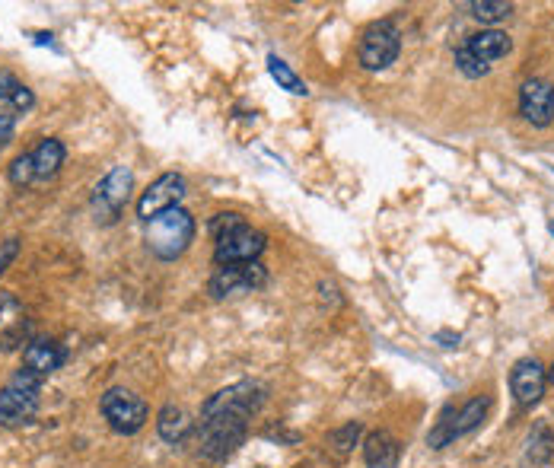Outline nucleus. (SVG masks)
I'll use <instances>...</instances> for the list:
<instances>
[{
    "label": "nucleus",
    "instance_id": "1",
    "mask_svg": "<svg viewBox=\"0 0 554 468\" xmlns=\"http://www.w3.org/2000/svg\"><path fill=\"white\" fill-rule=\"evenodd\" d=\"M265 392L255 383H236L230 389H220L201 408L198 427V453L211 462H223L236 453V446L246 440L249 418L262 408Z\"/></svg>",
    "mask_w": 554,
    "mask_h": 468
},
{
    "label": "nucleus",
    "instance_id": "2",
    "mask_svg": "<svg viewBox=\"0 0 554 468\" xmlns=\"http://www.w3.org/2000/svg\"><path fill=\"white\" fill-rule=\"evenodd\" d=\"M192 239H195V217L185 207H172V211L147 223V249L157 258H163V262L179 258L192 246Z\"/></svg>",
    "mask_w": 554,
    "mask_h": 468
},
{
    "label": "nucleus",
    "instance_id": "3",
    "mask_svg": "<svg viewBox=\"0 0 554 468\" xmlns=\"http://www.w3.org/2000/svg\"><path fill=\"white\" fill-rule=\"evenodd\" d=\"M42 379L29 370H16V376L0 389V427H23L39 411Z\"/></svg>",
    "mask_w": 554,
    "mask_h": 468
},
{
    "label": "nucleus",
    "instance_id": "4",
    "mask_svg": "<svg viewBox=\"0 0 554 468\" xmlns=\"http://www.w3.org/2000/svg\"><path fill=\"white\" fill-rule=\"evenodd\" d=\"M398 51H402V32H398L395 23L383 20L363 32L357 58L363 71H386L389 64H395Z\"/></svg>",
    "mask_w": 554,
    "mask_h": 468
},
{
    "label": "nucleus",
    "instance_id": "5",
    "mask_svg": "<svg viewBox=\"0 0 554 468\" xmlns=\"http://www.w3.org/2000/svg\"><path fill=\"white\" fill-rule=\"evenodd\" d=\"M102 418L109 421V427L115 433H125V437H131V433H137L147 418H150V411H147V402L141 395H134L128 389H109L106 395H102Z\"/></svg>",
    "mask_w": 554,
    "mask_h": 468
},
{
    "label": "nucleus",
    "instance_id": "6",
    "mask_svg": "<svg viewBox=\"0 0 554 468\" xmlns=\"http://www.w3.org/2000/svg\"><path fill=\"white\" fill-rule=\"evenodd\" d=\"M268 281V268L262 262H249V265H220L211 281H207V293L214 300L223 297H239V293H252L258 287H265Z\"/></svg>",
    "mask_w": 554,
    "mask_h": 468
},
{
    "label": "nucleus",
    "instance_id": "7",
    "mask_svg": "<svg viewBox=\"0 0 554 468\" xmlns=\"http://www.w3.org/2000/svg\"><path fill=\"white\" fill-rule=\"evenodd\" d=\"M265 246H268L265 233L249 227V223H242L239 230L217 239L214 258H217V265H249V262H258V258H262Z\"/></svg>",
    "mask_w": 554,
    "mask_h": 468
},
{
    "label": "nucleus",
    "instance_id": "8",
    "mask_svg": "<svg viewBox=\"0 0 554 468\" xmlns=\"http://www.w3.org/2000/svg\"><path fill=\"white\" fill-rule=\"evenodd\" d=\"M131 185H134L131 169L128 166H115L109 176L96 185V192H93V214H96V220L115 223L118 214H121V207L128 204Z\"/></svg>",
    "mask_w": 554,
    "mask_h": 468
},
{
    "label": "nucleus",
    "instance_id": "9",
    "mask_svg": "<svg viewBox=\"0 0 554 468\" xmlns=\"http://www.w3.org/2000/svg\"><path fill=\"white\" fill-rule=\"evenodd\" d=\"M185 192H188L185 176H179V172H163L157 182H150V188L141 195V201H137V217H141L144 223H150L153 217H160V214L172 211V207H179Z\"/></svg>",
    "mask_w": 554,
    "mask_h": 468
},
{
    "label": "nucleus",
    "instance_id": "10",
    "mask_svg": "<svg viewBox=\"0 0 554 468\" xmlns=\"http://www.w3.org/2000/svg\"><path fill=\"white\" fill-rule=\"evenodd\" d=\"M32 341V319L13 293H0V351H16Z\"/></svg>",
    "mask_w": 554,
    "mask_h": 468
},
{
    "label": "nucleus",
    "instance_id": "11",
    "mask_svg": "<svg viewBox=\"0 0 554 468\" xmlns=\"http://www.w3.org/2000/svg\"><path fill=\"white\" fill-rule=\"evenodd\" d=\"M519 115L532 128H548L554 121V86L542 77H532L519 86Z\"/></svg>",
    "mask_w": 554,
    "mask_h": 468
},
{
    "label": "nucleus",
    "instance_id": "12",
    "mask_svg": "<svg viewBox=\"0 0 554 468\" xmlns=\"http://www.w3.org/2000/svg\"><path fill=\"white\" fill-rule=\"evenodd\" d=\"M545 383H548V376H545L542 363L535 360V357L519 360L516 367H513V373H510V389L516 395L519 408L539 405V398L545 395Z\"/></svg>",
    "mask_w": 554,
    "mask_h": 468
},
{
    "label": "nucleus",
    "instance_id": "13",
    "mask_svg": "<svg viewBox=\"0 0 554 468\" xmlns=\"http://www.w3.org/2000/svg\"><path fill=\"white\" fill-rule=\"evenodd\" d=\"M64 363V351L58 341L48 338H32L23 348V370L36 373L39 379H48Z\"/></svg>",
    "mask_w": 554,
    "mask_h": 468
},
{
    "label": "nucleus",
    "instance_id": "14",
    "mask_svg": "<svg viewBox=\"0 0 554 468\" xmlns=\"http://www.w3.org/2000/svg\"><path fill=\"white\" fill-rule=\"evenodd\" d=\"M465 48H469L478 61H484L491 67V61H500V58L510 55L513 39L507 36V32H500V29H481V32H475V36H469Z\"/></svg>",
    "mask_w": 554,
    "mask_h": 468
},
{
    "label": "nucleus",
    "instance_id": "15",
    "mask_svg": "<svg viewBox=\"0 0 554 468\" xmlns=\"http://www.w3.org/2000/svg\"><path fill=\"white\" fill-rule=\"evenodd\" d=\"M363 462L370 468H392L398 462V440L389 430H373L363 443Z\"/></svg>",
    "mask_w": 554,
    "mask_h": 468
},
{
    "label": "nucleus",
    "instance_id": "16",
    "mask_svg": "<svg viewBox=\"0 0 554 468\" xmlns=\"http://www.w3.org/2000/svg\"><path fill=\"white\" fill-rule=\"evenodd\" d=\"M64 166V144L58 137H45V141L32 150V169H36V182H48L58 176Z\"/></svg>",
    "mask_w": 554,
    "mask_h": 468
},
{
    "label": "nucleus",
    "instance_id": "17",
    "mask_svg": "<svg viewBox=\"0 0 554 468\" xmlns=\"http://www.w3.org/2000/svg\"><path fill=\"white\" fill-rule=\"evenodd\" d=\"M157 430H160V437L166 443H182L188 433H192V418L185 414V408L179 405H166L160 411V418H157Z\"/></svg>",
    "mask_w": 554,
    "mask_h": 468
},
{
    "label": "nucleus",
    "instance_id": "18",
    "mask_svg": "<svg viewBox=\"0 0 554 468\" xmlns=\"http://www.w3.org/2000/svg\"><path fill=\"white\" fill-rule=\"evenodd\" d=\"M491 411V398L488 395H478L472 398V402H465L459 411H456V440L465 437V433H472L484 424V418H488Z\"/></svg>",
    "mask_w": 554,
    "mask_h": 468
},
{
    "label": "nucleus",
    "instance_id": "19",
    "mask_svg": "<svg viewBox=\"0 0 554 468\" xmlns=\"http://www.w3.org/2000/svg\"><path fill=\"white\" fill-rule=\"evenodd\" d=\"M554 453V437L548 424H535L532 433H529V449H526V462L532 465H545Z\"/></svg>",
    "mask_w": 554,
    "mask_h": 468
},
{
    "label": "nucleus",
    "instance_id": "20",
    "mask_svg": "<svg viewBox=\"0 0 554 468\" xmlns=\"http://www.w3.org/2000/svg\"><path fill=\"white\" fill-rule=\"evenodd\" d=\"M268 71H271V77L277 80V86H284L287 93H293V96H306L309 90H306V83L293 74V67L287 64V61H281L277 55H268Z\"/></svg>",
    "mask_w": 554,
    "mask_h": 468
},
{
    "label": "nucleus",
    "instance_id": "21",
    "mask_svg": "<svg viewBox=\"0 0 554 468\" xmlns=\"http://www.w3.org/2000/svg\"><path fill=\"white\" fill-rule=\"evenodd\" d=\"M453 440H456V408L449 405V408H443L437 427L427 433V446L430 449H443L446 443H453Z\"/></svg>",
    "mask_w": 554,
    "mask_h": 468
},
{
    "label": "nucleus",
    "instance_id": "22",
    "mask_svg": "<svg viewBox=\"0 0 554 468\" xmlns=\"http://www.w3.org/2000/svg\"><path fill=\"white\" fill-rule=\"evenodd\" d=\"M513 13V4H507V0H475L472 4V16L478 23H500V20H507V16Z\"/></svg>",
    "mask_w": 554,
    "mask_h": 468
},
{
    "label": "nucleus",
    "instance_id": "23",
    "mask_svg": "<svg viewBox=\"0 0 554 468\" xmlns=\"http://www.w3.org/2000/svg\"><path fill=\"white\" fill-rule=\"evenodd\" d=\"M360 433H363V424H360V421H351V424H344L341 430H335V433H332V449H335L338 456H348L351 449L357 446Z\"/></svg>",
    "mask_w": 554,
    "mask_h": 468
},
{
    "label": "nucleus",
    "instance_id": "24",
    "mask_svg": "<svg viewBox=\"0 0 554 468\" xmlns=\"http://www.w3.org/2000/svg\"><path fill=\"white\" fill-rule=\"evenodd\" d=\"M10 182H13L16 188L36 182V169H32V153L16 156V160L10 163Z\"/></svg>",
    "mask_w": 554,
    "mask_h": 468
},
{
    "label": "nucleus",
    "instance_id": "25",
    "mask_svg": "<svg viewBox=\"0 0 554 468\" xmlns=\"http://www.w3.org/2000/svg\"><path fill=\"white\" fill-rule=\"evenodd\" d=\"M456 67H459V71H462L465 77H472V80H478V77H484V74L491 71V67L484 64V61H478V58L472 55V51L465 48V45L456 51Z\"/></svg>",
    "mask_w": 554,
    "mask_h": 468
},
{
    "label": "nucleus",
    "instance_id": "26",
    "mask_svg": "<svg viewBox=\"0 0 554 468\" xmlns=\"http://www.w3.org/2000/svg\"><path fill=\"white\" fill-rule=\"evenodd\" d=\"M242 223H246V220H242L239 214H217V217L211 220V233H214V239H220V236H227V233L239 230Z\"/></svg>",
    "mask_w": 554,
    "mask_h": 468
},
{
    "label": "nucleus",
    "instance_id": "27",
    "mask_svg": "<svg viewBox=\"0 0 554 468\" xmlns=\"http://www.w3.org/2000/svg\"><path fill=\"white\" fill-rule=\"evenodd\" d=\"M13 131H16V112L0 106V147L13 141Z\"/></svg>",
    "mask_w": 554,
    "mask_h": 468
},
{
    "label": "nucleus",
    "instance_id": "28",
    "mask_svg": "<svg viewBox=\"0 0 554 468\" xmlns=\"http://www.w3.org/2000/svg\"><path fill=\"white\" fill-rule=\"evenodd\" d=\"M32 106H36V96H32V90H29V86H20V90H16V96H13V102H10V109L16 112V115H26Z\"/></svg>",
    "mask_w": 554,
    "mask_h": 468
},
{
    "label": "nucleus",
    "instance_id": "29",
    "mask_svg": "<svg viewBox=\"0 0 554 468\" xmlns=\"http://www.w3.org/2000/svg\"><path fill=\"white\" fill-rule=\"evenodd\" d=\"M20 80H16L10 71H0V102H13L16 90H20Z\"/></svg>",
    "mask_w": 554,
    "mask_h": 468
},
{
    "label": "nucleus",
    "instance_id": "30",
    "mask_svg": "<svg viewBox=\"0 0 554 468\" xmlns=\"http://www.w3.org/2000/svg\"><path fill=\"white\" fill-rule=\"evenodd\" d=\"M16 252H20V239H7L4 246H0V274L7 271V265L16 258Z\"/></svg>",
    "mask_w": 554,
    "mask_h": 468
},
{
    "label": "nucleus",
    "instance_id": "31",
    "mask_svg": "<svg viewBox=\"0 0 554 468\" xmlns=\"http://www.w3.org/2000/svg\"><path fill=\"white\" fill-rule=\"evenodd\" d=\"M545 376H548V383H554V363H551V370H548Z\"/></svg>",
    "mask_w": 554,
    "mask_h": 468
},
{
    "label": "nucleus",
    "instance_id": "32",
    "mask_svg": "<svg viewBox=\"0 0 554 468\" xmlns=\"http://www.w3.org/2000/svg\"><path fill=\"white\" fill-rule=\"evenodd\" d=\"M551 233H554V223H551Z\"/></svg>",
    "mask_w": 554,
    "mask_h": 468
}]
</instances>
